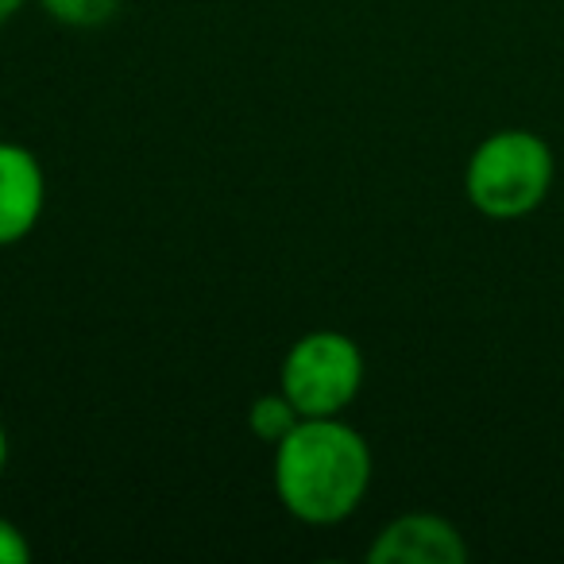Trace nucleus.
Here are the masks:
<instances>
[{"mask_svg": "<svg viewBox=\"0 0 564 564\" xmlns=\"http://www.w3.org/2000/svg\"><path fill=\"white\" fill-rule=\"evenodd\" d=\"M371 445L337 417H302L274 445V495L306 525H337L360 510L371 487Z\"/></svg>", "mask_w": 564, "mask_h": 564, "instance_id": "1", "label": "nucleus"}, {"mask_svg": "<svg viewBox=\"0 0 564 564\" xmlns=\"http://www.w3.org/2000/svg\"><path fill=\"white\" fill-rule=\"evenodd\" d=\"M553 148L530 128H499L476 143L464 166V197L487 220H518L541 209L553 189Z\"/></svg>", "mask_w": 564, "mask_h": 564, "instance_id": "2", "label": "nucleus"}, {"mask_svg": "<svg viewBox=\"0 0 564 564\" xmlns=\"http://www.w3.org/2000/svg\"><path fill=\"white\" fill-rule=\"evenodd\" d=\"M364 387V352L348 333L314 329L299 337L279 368V391L302 417H337Z\"/></svg>", "mask_w": 564, "mask_h": 564, "instance_id": "3", "label": "nucleus"}, {"mask_svg": "<svg viewBox=\"0 0 564 564\" xmlns=\"http://www.w3.org/2000/svg\"><path fill=\"white\" fill-rule=\"evenodd\" d=\"M371 564H464L468 541L448 518L410 510L387 522L368 545Z\"/></svg>", "mask_w": 564, "mask_h": 564, "instance_id": "4", "label": "nucleus"}, {"mask_svg": "<svg viewBox=\"0 0 564 564\" xmlns=\"http://www.w3.org/2000/svg\"><path fill=\"white\" fill-rule=\"evenodd\" d=\"M47 209V174L32 148L0 140V248L28 240Z\"/></svg>", "mask_w": 564, "mask_h": 564, "instance_id": "5", "label": "nucleus"}, {"mask_svg": "<svg viewBox=\"0 0 564 564\" xmlns=\"http://www.w3.org/2000/svg\"><path fill=\"white\" fill-rule=\"evenodd\" d=\"M299 422H302L299 406H294L282 391L259 394L248 410V430L256 433V441H263V445H271V448L279 445V441L286 437Z\"/></svg>", "mask_w": 564, "mask_h": 564, "instance_id": "6", "label": "nucleus"}, {"mask_svg": "<svg viewBox=\"0 0 564 564\" xmlns=\"http://www.w3.org/2000/svg\"><path fill=\"white\" fill-rule=\"evenodd\" d=\"M40 9L66 28H101L120 12V0H40Z\"/></svg>", "mask_w": 564, "mask_h": 564, "instance_id": "7", "label": "nucleus"}, {"mask_svg": "<svg viewBox=\"0 0 564 564\" xmlns=\"http://www.w3.org/2000/svg\"><path fill=\"white\" fill-rule=\"evenodd\" d=\"M32 561V541L17 522L0 518V564H28Z\"/></svg>", "mask_w": 564, "mask_h": 564, "instance_id": "8", "label": "nucleus"}, {"mask_svg": "<svg viewBox=\"0 0 564 564\" xmlns=\"http://www.w3.org/2000/svg\"><path fill=\"white\" fill-rule=\"evenodd\" d=\"M20 9H24V0H0V28L9 24V20L17 17Z\"/></svg>", "mask_w": 564, "mask_h": 564, "instance_id": "9", "label": "nucleus"}, {"mask_svg": "<svg viewBox=\"0 0 564 564\" xmlns=\"http://www.w3.org/2000/svg\"><path fill=\"white\" fill-rule=\"evenodd\" d=\"M4 464H9V430L0 422V471H4Z\"/></svg>", "mask_w": 564, "mask_h": 564, "instance_id": "10", "label": "nucleus"}]
</instances>
